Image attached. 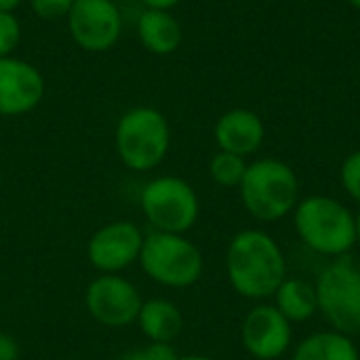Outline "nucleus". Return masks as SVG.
<instances>
[{
  "label": "nucleus",
  "instance_id": "f257e3e1",
  "mask_svg": "<svg viewBox=\"0 0 360 360\" xmlns=\"http://www.w3.org/2000/svg\"><path fill=\"white\" fill-rule=\"evenodd\" d=\"M226 270L232 289L247 300L272 297L287 278L278 243L262 230H243L230 240Z\"/></svg>",
  "mask_w": 360,
  "mask_h": 360
},
{
  "label": "nucleus",
  "instance_id": "f03ea898",
  "mask_svg": "<svg viewBox=\"0 0 360 360\" xmlns=\"http://www.w3.org/2000/svg\"><path fill=\"white\" fill-rule=\"evenodd\" d=\"M295 230L321 255L342 257L356 245V219L335 198L310 196L295 207Z\"/></svg>",
  "mask_w": 360,
  "mask_h": 360
},
{
  "label": "nucleus",
  "instance_id": "7ed1b4c3",
  "mask_svg": "<svg viewBox=\"0 0 360 360\" xmlns=\"http://www.w3.org/2000/svg\"><path fill=\"white\" fill-rule=\"evenodd\" d=\"M238 188L245 209L259 221L283 219L297 207V175L289 165L274 158L249 165Z\"/></svg>",
  "mask_w": 360,
  "mask_h": 360
},
{
  "label": "nucleus",
  "instance_id": "20e7f679",
  "mask_svg": "<svg viewBox=\"0 0 360 360\" xmlns=\"http://www.w3.org/2000/svg\"><path fill=\"white\" fill-rule=\"evenodd\" d=\"M169 146L171 129L162 112L139 105L120 116L116 124V152L131 171H152L165 160Z\"/></svg>",
  "mask_w": 360,
  "mask_h": 360
},
{
  "label": "nucleus",
  "instance_id": "39448f33",
  "mask_svg": "<svg viewBox=\"0 0 360 360\" xmlns=\"http://www.w3.org/2000/svg\"><path fill=\"white\" fill-rule=\"evenodd\" d=\"M139 264L154 283L171 289L192 287L205 270L202 253L192 240L184 234L156 230L143 236Z\"/></svg>",
  "mask_w": 360,
  "mask_h": 360
},
{
  "label": "nucleus",
  "instance_id": "423d86ee",
  "mask_svg": "<svg viewBox=\"0 0 360 360\" xmlns=\"http://www.w3.org/2000/svg\"><path fill=\"white\" fill-rule=\"evenodd\" d=\"M319 310L346 335L360 333V257H335L319 276L316 285Z\"/></svg>",
  "mask_w": 360,
  "mask_h": 360
},
{
  "label": "nucleus",
  "instance_id": "0eeeda50",
  "mask_svg": "<svg viewBox=\"0 0 360 360\" xmlns=\"http://www.w3.org/2000/svg\"><path fill=\"white\" fill-rule=\"evenodd\" d=\"M141 211L156 232L186 234L198 219L200 205L194 188L175 175H162L141 190Z\"/></svg>",
  "mask_w": 360,
  "mask_h": 360
},
{
  "label": "nucleus",
  "instance_id": "6e6552de",
  "mask_svg": "<svg viewBox=\"0 0 360 360\" xmlns=\"http://www.w3.org/2000/svg\"><path fill=\"white\" fill-rule=\"evenodd\" d=\"M141 304L143 300L137 287L118 274L97 276L84 293V306L89 314L99 325L112 329H122L137 323Z\"/></svg>",
  "mask_w": 360,
  "mask_h": 360
},
{
  "label": "nucleus",
  "instance_id": "1a4fd4ad",
  "mask_svg": "<svg viewBox=\"0 0 360 360\" xmlns=\"http://www.w3.org/2000/svg\"><path fill=\"white\" fill-rule=\"evenodd\" d=\"M74 42L89 53L110 51L122 34V15L114 0H74L68 13Z\"/></svg>",
  "mask_w": 360,
  "mask_h": 360
},
{
  "label": "nucleus",
  "instance_id": "9d476101",
  "mask_svg": "<svg viewBox=\"0 0 360 360\" xmlns=\"http://www.w3.org/2000/svg\"><path fill=\"white\" fill-rule=\"evenodd\" d=\"M141 245L143 234L133 221H110L89 238L86 257L101 274H118L139 262Z\"/></svg>",
  "mask_w": 360,
  "mask_h": 360
},
{
  "label": "nucleus",
  "instance_id": "9b49d317",
  "mask_svg": "<svg viewBox=\"0 0 360 360\" xmlns=\"http://www.w3.org/2000/svg\"><path fill=\"white\" fill-rule=\"evenodd\" d=\"M243 346L257 360L283 356L291 346V323L276 306H255L243 321Z\"/></svg>",
  "mask_w": 360,
  "mask_h": 360
},
{
  "label": "nucleus",
  "instance_id": "f8f14e48",
  "mask_svg": "<svg viewBox=\"0 0 360 360\" xmlns=\"http://www.w3.org/2000/svg\"><path fill=\"white\" fill-rule=\"evenodd\" d=\"M44 97V78L27 61L0 57V116L32 112Z\"/></svg>",
  "mask_w": 360,
  "mask_h": 360
},
{
  "label": "nucleus",
  "instance_id": "ddd939ff",
  "mask_svg": "<svg viewBox=\"0 0 360 360\" xmlns=\"http://www.w3.org/2000/svg\"><path fill=\"white\" fill-rule=\"evenodd\" d=\"M215 141L224 152L245 158L259 150L264 141V124L251 110H230L215 124Z\"/></svg>",
  "mask_w": 360,
  "mask_h": 360
},
{
  "label": "nucleus",
  "instance_id": "4468645a",
  "mask_svg": "<svg viewBox=\"0 0 360 360\" xmlns=\"http://www.w3.org/2000/svg\"><path fill=\"white\" fill-rule=\"evenodd\" d=\"M137 34L146 51L152 55H171L179 49L184 32L171 11L143 8L137 19Z\"/></svg>",
  "mask_w": 360,
  "mask_h": 360
},
{
  "label": "nucleus",
  "instance_id": "2eb2a0df",
  "mask_svg": "<svg viewBox=\"0 0 360 360\" xmlns=\"http://www.w3.org/2000/svg\"><path fill=\"white\" fill-rule=\"evenodd\" d=\"M137 325L150 344H171L184 329V314L169 300H148L141 304Z\"/></svg>",
  "mask_w": 360,
  "mask_h": 360
},
{
  "label": "nucleus",
  "instance_id": "dca6fc26",
  "mask_svg": "<svg viewBox=\"0 0 360 360\" xmlns=\"http://www.w3.org/2000/svg\"><path fill=\"white\" fill-rule=\"evenodd\" d=\"M274 297L278 312L289 323H304L319 310L316 289L304 278H285Z\"/></svg>",
  "mask_w": 360,
  "mask_h": 360
},
{
  "label": "nucleus",
  "instance_id": "f3484780",
  "mask_svg": "<svg viewBox=\"0 0 360 360\" xmlns=\"http://www.w3.org/2000/svg\"><path fill=\"white\" fill-rule=\"evenodd\" d=\"M293 360H360V354L350 335L340 331H321L306 338L295 348Z\"/></svg>",
  "mask_w": 360,
  "mask_h": 360
},
{
  "label": "nucleus",
  "instance_id": "a211bd4d",
  "mask_svg": "<svg viewBox=\"0 0 360 360\" xmlns=\"http://www.w3.org/2000/svg\"><path fill=\"white\" fill-rule=\"evenodd\" d=\"M247 167L249 165L245 162L243 156L221 150L213 156L209 171H211V177L215 184H219L224 188H234V186H240Z\"/></svg>",
  "mask_w": 360,
  "mask_h": 360
},
{
  "label": "nucleus",
  "instance_id": "6ab92c4d",
  "mask_svg": "<svg viewBox=\"0 0 360 360\" xmlns=\"http://www.w3.org/2000/svg\"><path fill=\"white\" fill-rule=\"evenodd\" d=\"M21 40V25L13 13H0V57H11Z\"/></svg>",
  "mask_w": 360,
  "mask_h": 360
},
{
  "label": "nucleus",
  "instance_id": "aec40b11",
  "mask_svg": "<svg viewBox=\"0 0 360 360\" xmlns=\"http://www.w3.org/2000/svg\"><path fill=\"white\" fill-rule=\"evenodd\" d=\"M74 0H30V6L36 17L44 21H55L61 17H68Z\"/></svg>",
  "mask_w": 360,
  "mask_h": 360
},
{
  "label": "nucleus",
  "instance_id": "412c9836",
  "mask_svg": "<svg viewBox=\"0 0 360 360\" xmlns=\"http://www.w3.org/2000/svg\"><path fill=\"white\" fill-rule=\"evenodd\" d=\"M342 186L344 190L360 202V152H354L342 165Z\"/></svg>",
  "mask_w": 360,
  "mask_h": 360
},
{
  "label": "nucleus",
  "instance_id": "4be33fe9",
  "mask_svg": "<svg viewBox=\"0 0 360 360\" xmlns=\"http://www.w3.org/2000/svg\"><path fill=\"white\" fill-rule=\"evenodd\" d=\"M179 354L171 344H148L146 348L131 350L118 360H177Z\"/></svg>",
  "mask_w": 360,
  "mask_h": 360
},
{
  "label": "nucleus",
  "instance_id": "5701e85b",
  "mask_svg": "<svg viewBox=\"0 0 360 360\" xmlns=\"http://www.w3.org/2000/svg\"><path fill=\"white\" fill-rule=\"evenodd\" d=\"M19 359V344L13 335L0 331V360Z\"/></svg>",
  "mask_w": 360,
  "mask_h": 360
},
{
  "label": "nucleus",
  "instance_id": "b1692460",
  "mask_svg": "<svg viewBox=\"0 0 360 360\" xmlns=\"http://www.w3.org/2000/svg\"><path fill=\"white\" fill-rule=\"evenodd\" d=\"M146 8H160V11H171L175 4H179L181 0H139Z\"/></svg>",
  "mask_w": 360,
  "mask_h": 360
},
{
  "label": "nucleus",
  "instance_id": "393cba45",
  "mask_svg": "<svg viewBox=\"0 0 360 360\" xmlns=\"http://www.w3.org/2000/svg\"><path fill=\"white\" fill-rule=\"evenodd\" d=\"M23 0H0V13H13Z\"/></svg>",
  "mask_w": 360,
  "mask_h": 360
},
{
  "label": "nucleus",
  "instance_id": "a878e982",
  "mask_svg": "<svg viewBox=\"0 0 360 360\" xmlns=\"http://www.w3.org/2000/svg\"><path fill=\"white\" fill-rule=\"evenodd\" d=\"M177 360H213L209 356H200V354H188V356H179Z\"/></svg>",
  "mask_w": 360,
  "mask_h": 360
},
{
  "label": "nucleus",
  "instance_id": "bb28decb",
  "mask_svg": "<svg viewBox=\"0 0 360 360\" xmlns=\"http://www.w3.org/2000/svg\"><path fill=\"white\" fill-rule=\"evenodd\" d=\"M354 219H356V245H360V211Z\"/></svg>",
  "mask_w": 360,
  "mask_h": 360
},
{
  "label": "nucleus",
  "instance_id": "cd10ccee",
  "mask_svg": "<svg viewBox=\"0 0 360 360\" xmlns=\"http://www.w3.org/2000/svg\"><path fill=\"white\" fill-rule=\"evenodd\" d=\"M350 2H352V4H354L356 8H360V0H350Z\"/></svg>",
  "mask_w": 360,
  "mask_h": 360
},
{
  "label": "nucleus",
  "instance_id": "c85d7f7f",
  "mask_svg": "<svg viewBox=\"0 0 360 360\" xmlns=\"http://www.w3.org/2000/svg\"><path fill=\"white\" fill-rule=\"evenodd\" d=\"M0 188H2V173H0Z\"/></svg>",
  "mask_w": 360,
  "mask_h": 360
}]
</instances>
